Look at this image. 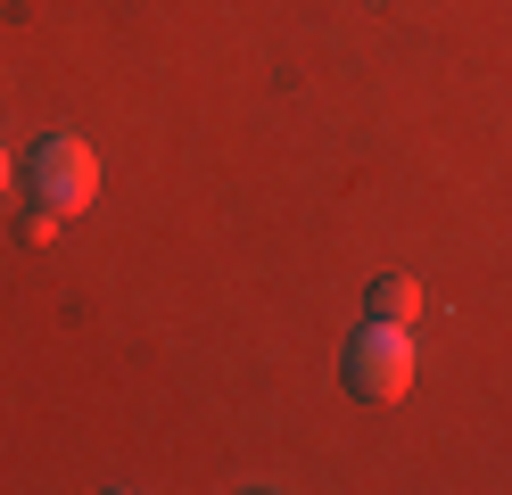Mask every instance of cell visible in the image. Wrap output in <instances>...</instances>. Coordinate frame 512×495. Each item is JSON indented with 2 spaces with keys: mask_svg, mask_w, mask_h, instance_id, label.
Masks as SVG:
<instances>
[{
  "mask_svg": "<svg viewBox=\"0 0 512 495\" xmlns=\"http://www.w3.org/2000/svg\"><path fill=\"white\" fill-rule=\"evenodd\" d=\"M25 190H34V207L50 215H83L91 198H100V157H91L83 132H50V141H34V157H25Z\"/></svg>",
  "mask_w": 512,
  "mask_h": 495,
  "instance_id": "cell-1",
  "label": "cell"
},
{
  "mask_svg": "<svg viewBox=\"0 0 512 495\" xmlns=\"http://www.w3.org/2000/svg\"><path fill=\"white\" fill-rule=\"evenodd\" d=\"M405 388H413V330L372 314L356 339H347V396H364V405H397Z\"/></svg>",
  "mask_w": 512,
  "mask_h": 495,
  "instance_id": "cell-2",
  "label": "cell"
},
{
  "mask_svg": "<svg viewBox=\"0 0 512 495\" xmlns=\"http://www.w3.org/2000/svg\"><path fill=\"white\" fill-rule=\"evenodd\" d=\"M372 314H380V322H413V314H422V281L380 273V281H372Z\"/></svg>",
  "mask_w": 512,
  "mask_h": 495,
  "instance_id": "cell-3",
  "label": "cell"
},
{
  "mask_svg": "<svg viewBox=\"0 0 512 495\" xmlns=\"http://www.w3.org/2000/svg\"><path fill=\"white\" fill-rule=\"evenodd\" d=\"M58 223H67V215H50V207H34V215H25V240H34V248H42V240H58Z\"/></svg>",
  "mask_w": 512,
  "mask_h": 495,
  "instance_id": "cell-4",
  "label": "cell"
},
{
  "mask_svg": "<svg viewBox=\"0 0 512 495\" xmlns=\"http://www.w3.org/2000/svg\"><path fill=\"white\" fill-rule=\"evenodd\" d=\"M0 190H9V157H0Z\"/></svg>",
  "mask_w": 512,
  "mask_h": 495,
  "instance_id": "cell-5",
  "label": "cell"
}]
</instances>
